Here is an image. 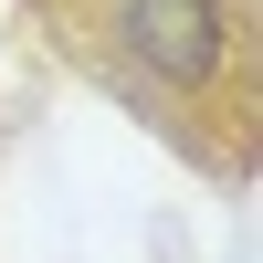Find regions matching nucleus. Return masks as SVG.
I'll use <instances>...</instances> for the list:
<instances>
[{
  "label": "nucleus",
  "instance_id": "nucleus-1",
  "mask_svg": "<svg viewBox=\"0 0 263 263\" xmlns=\"http://www.w3.org/2000/svg\"><path fill=\"white\" fill-rule=\"evenodd\" d=\"M42 32L168 147L242 179L263 126V21L253 0H32Z\"/></svg>",
  "mask_w": 263,
  "mask_h": 263
}]
</instances>
